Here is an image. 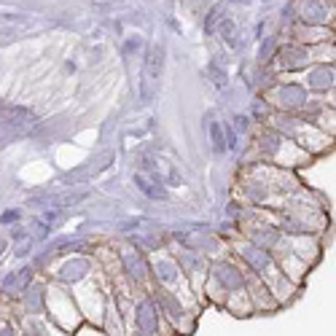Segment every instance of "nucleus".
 <instances>
[{
	"mask_svg": "<svg viewBox=\"0 0 336 336\" xmlns=\"http://www.w3.org/2000/svg\"><path fill=\"white\" fill-rule=\"evenodd\" d=\"M162 65H164V49L162 46H151L145 59V78H143V100L151 102V97L156 94L159 86V76H162Z\"/></svg>",
	"mask_w": 336,
	"mask_h": 336,
	"instance_id": "nucleus-1",
	"label": "nucleus"
},
{
	"mask_svg": "<svg viewBox=\"0 0 336 336\" xmlns=\"http://www.w3.org/2000/svg\"><path fill=\"white\" fill-rule=\"evenodd\" d=\"M27 124L25 111H3L0 113V145H5L8 140H14L16 135H22Z\"/></svg>",
	"mask_w": 336,
	"mask_h": 336,
	"instance_id": "nucleus-2",
	"label": "nucleus"
},
{
	"mask_svg": "<svg viewBox=\"0 0 336 336\" xmlns=\"http://www.w3.org/2000/svg\"><path fill=\"white\" fill-rule=\"evenodd\" d=\"M213 143H215V151H224V140H221V127L218 124H213Z\"/></svg>",
	"mask_w": 336,
	"mask_h": 336,
	"instance_id": "nucleus-3",
	"label": "nucleus"
}]
</instances>
